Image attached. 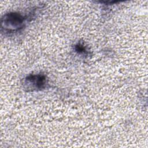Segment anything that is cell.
<instances>
[{
  "label": "cell",
  "mask_w": 148,
  "mask_h": 148,
  "mask_svg": "<svg viewBox=\"0 0 148 148\" xmlns=\"http://www.w3.org/2000/svg\"><path fill=\"white\" fill-rule=\"evenodd\" d=\"M76 50L80 53H84L86 52V49L81 44H78L76 45Z\"/></svg>",
  "instance_id": "3"
},
{
  "label": "cell",
  "mask_w": 148,
  "mask_h": 148,
  "mask_svg": "<svg viewBox=\"0 0 148 148\" xmlns=\"http://www.w3.org/2000/svg\"><path fill=\"white\" fill-rule=\"evenodd\" d=\"M46 80L45 76L42 75H31L25 78V83L33 90H42L46 84Z\"/></svg>",
  "instance_id": "2"
},
{
  "label": "cell",
  "mask_w": 148,
  "mask_h": 148,
  "mask_svg": "<svg viewBox=\"0 0 148 148\" xmlns=\"http://www.w3.org/2000/svg\"><path fill=\"white\" fill-rule=\"evenodd\" d=\"M25 18L19 13H9L2 18V26L5 30L15 32L23 28Z\"/></svg>",
  "instance_id": "1"
}]
</instances>
